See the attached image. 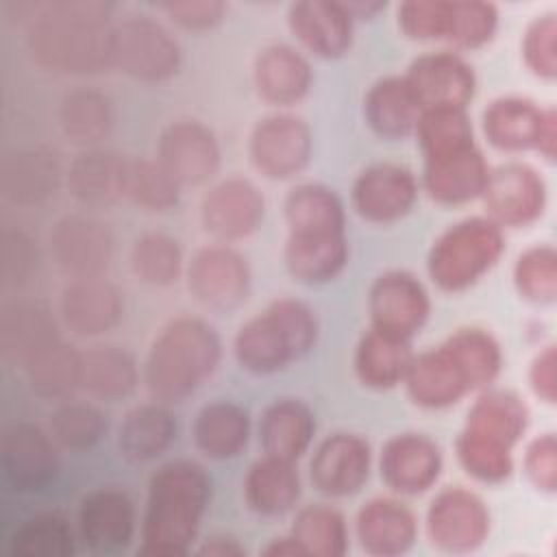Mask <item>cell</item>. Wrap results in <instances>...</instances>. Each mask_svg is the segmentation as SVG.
Here are the masks:
<instances>
[{
    "label": "cell",
    "instance_id": "6da1fadb",
    "mask_svg": "<svg viewBox=\"0 0 557 557\" xmlns=\"http://www.w3.org/2000/svg\"><path fill=\"white\" fill-rule=\"evenodd\" d=\"M26 24V48L46 72L91 76L113 70V11L109 2H9Z\"/></svg>",
    "mask_w": 557,
    "mask_h": 557
},
{
    "label": "cell",
    "instance_id": "7a4b0ae2",
    "mask_svg": "<svg viewBox=\"0 0 557 557\" xmlns=\"http://www.w3.org/2000/svg\"><path fill=\"white\" fill-rule=\"evenodd\" d=\"M289 226L285 265L300 283H326L348 261L344 207L337 194L320 183L296 185L285 198Z\"/></svg>",
    "mask_w": 557,
    "mask_h": 557
},
{
    "label": "cell",
    "instance_id": "3957f363",
    "mask_svg": "<svg viewBox=\"0 0 557 557\" xmlns=\"http://www.w3.org/2000/svg\"><path fill=\"white\" fill-rule=\"evenodd\" d=\"M500 370V348L483 329H459L442 346L413 355L405 383L411 400L444 409L490 385Z\"/></svg>",
    "mask_w": 557,
    "mask_h": 557
},
{
    "label": "cell",
    "instance_id": "277c9868",
    "mask_svg": "<svg viewBox=\"0 0 557 557\" xmlns=\"http://www.w3.org/2000/svg\"><path fill=\"white\" fill-rule=\"evenodd\" d=\"M211 496L202 466L178 459L161 466L148 485L141 529L144 555H183L194 542Z\"/></svg>",
    "mask_w": 557,
    "mask_h": 557
},
{
    "label": "cell",
    "instance_id": "5b68a950",
    "mask_svg": "<svg viewBox=\"0 0 557 557\" xmlns=\"http://www.w3.org/2000/svg\"><path fill=\"white\" fill-rule=\"evenodd\" d=\"M220 355L215 329L202 318L181 315L161 329L148 350L146 387L163 405L183 403L218 370Z\"/></svg>",
    "mask_w": 557,
    "mask_h": 557
},
{
    "label": "cell",
    "instance_id": "8992f818",
    "mask_svg": "<svg viewBox=\"0 0 557 557\" xmlns=\"http://www.w3.org/2000/svg\"><path fill=\"white\" fill-rule=\"evenodd\" d=\"M318 337V320L309 305L278 298L239 326L235 357L252 374H272L307 355Z\"/></svg>",
    "mask_w": 557,
    "mask_h": 557
},
{
    "label": "cell",
    "instance_id": "52a82bcc",
    "mask_svg": "<svg viewBox=\"0 0 557 557\" xmlns=\"http://www.w3.org/2000/svg\"><path fill=\"white\" fill-rule=\"evenodd\" d=\"M500 226L490 218H468L446 228L431 248L429 274L446 292L474 285L503 252Z\"/></svg>",
    "mask_w": 557,
    "mask_h": 557
},
{
    "label": "cell",
    "instance_id": "ba28073f",
    "mask_svg": "<svg viewBox=\"0 0 557 557\" xmlns=\"http://www.w3.org/2000/svg\"><path fill=\"white\" fill-rule=\"evenodd\" d=\"M113 67L144 83L172 78L181 67L176 37L154 17L128 15L113 24Z\"/></svg>",
    "mask_w": 557,
    "mask_h": 557
},
{
    "label": "cell",
    "instance_id": "9c48e42d",
    "mask_svg": "<svg viewBox=\"0 0 557 557\" xmlns=\"http://www.w3.org/2000/svg\"><path fill=\"white\" fill-rule=\"evenodd\" d=\"M189 294L205 309L231 313L242 307L250 292V270L246 259L228 244L200 248L185 268Z\"/></svg>",
    "mask_w": 557,
    "mask_h": 557
},
{
    "label": "cell",
    "instance_id": "30bf717a",
    "mask_svg": "<svg viewBox=\"0 0 557 557\" xmlns=\"http://www.w3.org/2000/svg\"><path fill=\"white\" fill-rule=\"evenodd\" d=\"M48 244L52 261L70 278L104 276L113 259L111 231L98 218L83 213L59 218Z\"/></svg>",
    "mask_w": 557,
    "mask_h": 557
},
{
    "label": "cell",
    "instance_id": "8fae6325",
    "mask_svg": "<svg viewBox=\"0 0 557 557\" xmlns=\"http://www.w3.org/2000/svg\"><path fill=\"white\" fill-rule=\"evenodd\" d=\"M0 461L7 483L17 492H41L59 474V446L33 422H13L2 431Z\"/></svg>",
    "mask_w": 557,
    "mask_h": 557
},
{
    "label": "cell",
    "instance_id": "7c38bea8",
    "mask_svg": "<svg viewBox=\"0 0 557 557\" xmlns=\"http://www.w3.org/2000/svg\"><path fill=\"white\" fill-rule=\"evenodd\" d=\"M311 131L305 120L276 113L257 122L250 133V161L268 178L283 181L305 170L311 159Z\"/></svg>",
    "mask_w": 557,
    "mask_h": 557
},
{
    "label": "cell",
    "instance_id": "4fadbf2b",
    "mask_svg": "<svg viewBox=\"0 0 557 557\" xmlns=\"http://www.w3.org/2000/svg\"><path fill=\"white\" fill-rule=\"evenodd\" d=\"M490 165L474 139L424 154L422 185L442 205H461L483 194Z\"/></svg>",
    "mask_w": 557,
    "mask_h": 557
},
{
    "label": "cell",
    "instance_id": "5bb4252c",
    "mask_svg": "<svg viewBox=\"0 0 557 557\" xmlns=\"http://www.w3.org/2000/svg\"><path fill=\"white\" fill-rule=\"evenodd\" d=\"M181 187L202 185L220 168L215 133L198 120H176L163 128L154 157Z\"/></svg>",
    "mask_w": 557,
    "mask_h": 557
},
{
    "label": "cell",
    "instance_id": "9a60e30c",
    "mask_svg": "<svg viewBox=\"0 0 557 557\" xmlns=\"http://www.w3.org/2000/svg\"><path fill=\"white\" fill-rule=\"evenodd\" d=\"M370 318L372 329L407 339L416 335L431 311V300L422 283L409 272H385L370 287Z\"/></svg>",
    "mask_w": 557,
    "mask_h": 557
},
{
    "label": "cell",
    "instance_id": "2e32d148",
    "mask_svg": "<svg viewBox=\"0 0 557 557\" xmlns=\"http://www.w3.org/2000/svg\"><path fill=\"white\" fill-rule=\"evenodd\" d=\"M429 537L448 553H468L485 542L490 513L485 503L461 485L442 490L426 513Z\"/></svg>",
    "mask_w": 557,
    "mask_h": 557
},
{
    "label": "cell",
    "instance_id": "e0dca14e",
    "mask_svg": "<svg viewBox=\"0 0 557 557\" xmlns=\"http://www.w3.org/2000/svg\"><path fill=\"white\" fill-rule=\"evenodd\" d=\"M265 213V200L259 187L242 176H228L213 185L200 205V218L207 233L222 244L252 235Z\"/></svg>",
    "mask_w": 557,
    "mask_h": 557
},
{
    "label": "cell",
    "instance_id": "ac0fdd59",
    "mask_svg": "<svg viewBox=\"0 0 557 557\" xmlns=\"http://www.w3.org/2000/svg\"><path fill=\"white\" fill-rule=\"evenodd\" d=\"M124 315L122 292L104 276L70 278L59 298L61 324L78 337H100Z\"/></svg>",
    "mask_w": 557,
    "mask_h": 557
},
{
    "label": "cell",
    "instance_id": "d6986e66",
    "mask_svg": "<svg viewBox=\"0 0 557 557\" xmlns=\"http://www.w3.org/2000/svg\"><path fill=\"white\" fill-rule=\"evenodd\" d=\"M405 78L411 85L422 111L442 107L466 109L476 85L472 67L453 50L418 57Z\"/></svg>",
    "mask_w": 557,
    "mask_h": 557
},
{
    "label": "cell",
    "instance_id": "ffe728a7",
    "mask_svg": "<svg viewBox=\"0 0 557 557\" xmlns=\"http://www.w3.org/2000/svg\"><path fill=\"white\" fill-rule=\"evenodd\" d=\"M416 198L418 181L413 172L396 163L370 165L352 185V207L372 224H389L405 218Z\"/></svg>",
    "mask_w": 557,
    "mask_h": 557
},
{
    "label": "cell",
    "instance_id": "44dd1931",
    "mask_svg": "<svg viewBox=\"0 0 557 557\" xmlns=\"http://www.w3.org/2000/svg\"><path fill=\"white\" fill-rule=\"evenodd\" d=\"M490 220L498 226H524L544 209V183L524 163H507L490 170L481 194Z\"/></svg>",
    "mask_w": 557,
    "mask_h": 557
},
{
    "label": "cell",
    "instance_id": "7402d4cb",
    "mask_svg": "<svg viewBox=\"0 0 557 557\" xmlns=\"http://www.w3.org/2000/svg\"><path fill=\"white\" fill-rule=\"evenodd\" d=\"M57 339H61V320L44 302L15 298L2 305L0 352L9 366L24 368Z\"/></svg>",
    "mask_w": 557,
    "mask_h": 557
},
{
    "label": "cell",
    "instance_id": "603a6c76",
    "mask_svg": "<svg viewBox=\"0 0 557 557\" xmlns=\"http://www.w3.org/2000/svg\"><path fill=\"white\" fill-rule=\"evenodd\" d=\"M370 446L355 433H333L311 459V481L329 496H350L370 474Z\"/></svg>",
    "mask_w": 557,
    "mask_h": 557
},
{
    "label": "cell",
    "instance_id": "cb8c5ba5",
    "mask_svg": "<svg viewBox=\"0 0 557 557\" xmlns=\"http://www.w3.org/2000/svg\"><path fill=\"white\" fill-rule=\"evenodd\" d=\"M442 472L440 446L422 433L392 437L381 453V476L398 494H422Z\"/></svg>",
    "mask_w": 557,
    "mask_h": 557
},
{
    "label": "cell",
    "instance_id": "d4e9b609",
    "mask_svg": "<svg viewBox=\"0 0 557 557\" xmlns=\"http://www.w3.org/2000/svg\"><path fill=\"white\" fill-rule=\"evenodd\" d=\"M65 174L57 157L44 148H17L2 159V198L15 207H37L54 198Z\"/></svg>",
    "mask_w": 557,
    "mask_h": 557
},
{
    "label": "cell",
    "instance_id": "484cf974",
    "mask_svg": "<svg viewBox=\"0 0 557 557\" xmlns=\"http://www.w3.org/2000/svg\"><path fill=\"white\" fill-rule=\"evenodd\" d=\"M78 524L83 540L94 550H122L135 535V505L117 487H98L83 498Z\"/></svg>",
    "mask_w": 557,
    "mask_h": 557
},
{
    "label": "cell",
    "instance_id": "4316f807",
    "mask_svg": "<svg viewBox=\"0 0 557 557\" xmlns=\"http://www.w3.org/2000/svg\"><path fill=\"white\" fill-rule=\"evenodd\" d=\"M128 159L107 148H85L67 172L65 185L74 200L85 207H109L126 198Z\"/></svg>",
    "mask_w": 557,
    "mask_h": 557
},
{
    "label": "cell",
    "instance_id": "83f0119b",
    "mask_svg": "<svg viewBox=\"0 0 557 557\" xmlns=\"http://www.w3.org/2000/svg\"><path fill=\"white\" fill-rule=\"evenodd\" d=\"M287 22L292 33L318 57H342L352 44L355 20L344 2H294L289 7Z\"/></svg>",
    "mask_w": 557,
    "mask_h": 557
},
{
    "label": "cell",
    "instance_id": "f1b7e54d",
    "mask_svg": "<svg viewBox=\"0 0 557 557\" xmlns=\"http://www.w3.org/2000/svg\"><path fill=\"white\" fill-rule=\"evenodd\" d=\"M252 81L265 102L292 107L309 94L313 72L309 61L292 46L270 44L255 57Z\"/></svg>",
    "mask_w": 557,
    "mask_h": 557
},
{
    "label": "cell",
    "instance_id": "f546056e",
    "mask_svg": "<svg viewBox=\"0 0 557 557\" xmlns=\"http://www.w3.org/2000/svg\"><path fill=\"white\" fill-rule=\"evenodd\" d=\"M363 113L376 135L400 139L416 133L422 107L405 76H385L370 87L363 100Z\"/></svg>",
    "mask_w": 557,
    "mask_h": 557
},
{
    "label": "cell",
    "instance_id": "4dcf8cb0",
    "mask_svg": "<svg viewBox=\"0 0 557 557\" xmlns=\"http://www.w3.org/2000/svg\"><path fill=\"white\" fill-rule=\"evenodd\" d=\"M191 437L205 457L215 461L233 459L250 437L248 411L231 400H213L196 413Z\"/></svg>",
    "mask_w": 557,
    "mask_h": 557
},
{
    "label": "cell",
    "instance_id": "1f68e13d",
    "mask_svg": "<svg viewBox=\"0 0 557 557\" xmlns=\"http://www.w3.org/2000/svg\"><path fill=\"white\" fill-rule=\"evenodd\" d=\"M418 527L413 513L394 498H372L357 516V535L372 555H400L411 548Z\"/></svg>",
    "mask_w": 557,
    "mask_h": 557
},
{
    "label": "cell",
    "instance_id": "d6a6232c",
    "mask_svg": "<svg viewBox=\"0 0 557 557\" xmlns=\"http://www.w3.org/2000/svg\"><path fill=\"white\" fill-rule=\"evenodd\" d=\"M315 420L311 409L296 398L274 400L261 416L259 444L263 455L296 461L311 444Z\"/></svg>",
    "mask_w": 557,
    "mask_h": 557
},
{
    "label": "cell",
    "instance_id": "836d02e7",
    "mask_svg": "<svg viewBox=\"0 0 557 557\" xmlns=\"http://www.w3.org/2000/svg\"><path fill=\"white\" fill-rule=\"evenodd\" d=\"M139 385V368L135 357L113 344H100L83 350V381L91 398L100 403H120L128 398Z\"/></svg>",
    "mask_w": 557,
    "mask_h": 557
},
{
    "label": "cell",
    "instance_id": "e575fe53",
    "mask_svg": "<svg viewBox=\"0 0 557 557\" xmlns=\"http://www.w3.org/2000/svg\"><path fill=\"white\" fill-rule=\"evenodd\" d=\"M176 440V420L159 400L131 409L117 429L120 455L133 463L161 457Z\"/></svg>",
    "mask_w": 557,
    "mask_h": 557
},
{
    "label": "cell",
    "instance_id": "d590c367",
    "mask_svg": "<svg viewBox=\"0 0 557 557\" xmlns=\"http://www.w3.org/2000/svg\"><path fill=\"white\" fill-rule=\"evenodd\" d=\"M244 494L255 513L268 518L283 516L300 498V479L294 461L263 455L250 466L244 479Z\"/></svg>",
    "mask_w": 557,
    "mask_h": 557
},
{
    "label": "cell",
    "instance_id": "8d00e7d4",
    "mask_svg": "<svg viewBox=\"0 0 557 557\" xmlns=\"http://www.w3.org/2000/svg\"><path fill=\"white\" fill-rule=\"evenodd\" d=\"M115 113L107 94L94 87H76L61 98L59 128L67 141L96 148L113 128Z\"/></svg>",
    "mask_w": 557,
    "mask_h": 557
},
{
    "label": "cell",
    "instance_id": "74e56055",
    "mask_svg": "<svg viewBox=\"0 0 557 557\" xmlns=\"http://www.w3.org/2000/svg\"><path fill=\"white\" fill-rule=\"evenodd\" d=\"M28 387L41 396L52 400H65L81 387L83 381V350L63 337L39 350L24 368H22Z\"/></svg>",
    "mask_w": 557,
    "mask_h": 557
},
{
    "label": "cell",
    "instance_id": "f35d334b",
    "mask_svg": "<svg viewBox=\"0 0 557 557\" xmlns=\"http://www.w3.org/2000/svg\"><path fill=\"white\" fill-rule=\"evenodd\" d=\"M544 111L527 98H498L483 113V131L492 146L507 152L537 148Z\"/></svg>",
    "mask_w": 557,
    "mask_h": 557
},
{
    "label": "cell",
    "instance_id": "ab89813d",
    "mask_svg": "<svg viewBox=\"0 0 557 557\" xmlns=\"http://www.w3.org/2000/svg\"><path fill=\"white\" fill-rule=\"evenodd\" d=\"M411 359L413 355L407 339L370 329L357 346L355 372L366 387L387 389L405 381Z\"/></svg>",
    "mask_w": 557,
    "mask_h": 557
},
{
    "label": "cell",
    "instance_id": "60d3db41",
    "mask_svg": "<svg viewBox=\"0 0 557 557\" xmlns=\"http://www.w3.org/2000/svg\"><path fill=\"white\" fill-rule=\"evenodd\" d=\"M527 418V407L516 394L492 389L479 396L476 403L472 405L466 431L511 448L524 433Z\"/></svg>",
    "mask_w": 557,
    "mask_h": 557
},
{
    "label": "cell",
    "instance_id": "b9f144b4",
    "mask_svg": "<svg viewBox=\"0 0 557 557\" xmlns=\"http://www.w3.org/2000/svg\"><path fill=\"white\" fill-rule=\"evenodd\" d=\"M133 274L152 287L174 285L185 272L183 250L178 239L168 233L150 231L139 235L131 246Z\"/></svg>",
    "mask_w": 557,
    "mask_h": 557
},
{
    "label": "cell",
    "instance_id": "7bdbcfd3",
    "mask_svg": "<svg viewBox=\"0 0 557 557\" xmlns=\"http://www.w3.org/2000/svg\"><path fill=\"white\" fill-rule=\"evenodd\" d=\"M9 548L15 557H67L74 553V533L61 513L39 511L13 531Z\"/></svg>",
    "mask_w": 557,
    "mask_h": 557
},
{
    "label": "cell",
    "instance_id": "ee69618b",
    "mask_svg": "<svg viewBox=\"0 0 557 557\" xmlns=\"http://www.w3.org/2000/svg\"><path fill=\"white\" fill-rule=\"evenodd\" d=\"M109 422L98 405L63 400L48 418V433L59 448L87 450L107 435Z\"/></svg>",
    "mask_w": 557,
    "mask_h": 557
},
{
    "label": "cell",
    "instance_id": "f6af8a7d",
    "mask_svg": "<svg viewBox=\"0 0 557 557\" xmlns=\"http://www.w3.org/2000/svg\"><path fill=\"white\" fill-rule=\"evenodd\" d=\"M126 198L152 213L170 211L181 200V185L157 159H128Z\"/></svg>",
    "mask_w": 557,
    "mask_h": 557
},
{
    "label": "cell",
    "instance_id": "bcb514c9",
    "mask_svg": "<svg viewBox=\"0 0 557 557\" xmlns=\"http://www.w3.org/2000/svg\"><path fill=\"white\" fill-rule=\"evenodd\" d=\"M292 535L300 542L307 555H344L348 544L342 513L326 505H311L300 509L294 520Z\"/></svg>",
    "mask_w": 557,
    "mask_h": 557
},
{
    "label": "cell",
    "instance_id": "7dc6e473",
    "mask_svg": "<svg viewBox=\"0 0 557 557\" xmlns=\"http://www.w3.org/2000/svg\"><path fill=\"white\" fill-rule=\"evenodd\" d=\"M498 26V11L490 2H448L444 41L455 48L487 44Z\"/></svg>",
    "mask_w": 557,
    "mask_h": 557
},
{
    "label": "cell",
    "instance_id": "c3c4849f",
    "mask_svg": "<svg viewBox=\"0 0 557 557\" xmlns=\"http://www.w3.org/2000/svg\"><path fill=\"white\" fill-rule=\"evenodd\" d=\"M457 457L468 474L485 483H498L511 474V448L494 440L463 431L457 440Z\"/></svg>",
    "mask_w": 557,
    "mask_h": 557
},
{
    "label": "cell",
    "instance_id": "681fc988",
    "mask_svg": "<svg viewBox=\"0 0 557 557\" xmlns=\"http://www.w3.org/2000/svg\"><path fill=\"white\" fill-rule=\"evenodd\" d=\"M39 270V248L22 228H4L0 235V283L7 292L24 289Z\"/></svg>",
    "mask_w": 557,
    "mask_h": 557
},
{
    "label": "cell",
    "instance_id": "f907efd6",
    "mask_svg": "<svg viewBox=\"0 0 557 557\" xmlns=\"http://www.w3.org/2000/svg\"><path fill=\"white\" fill-rule=\"evenodd\" d=\"M513 278L518 292L535 302L555 298V250L550 246H535L518 257Z\"/></svg>",
    "mask_w": 557,
    "mask_h": 557
},
{
    "label": "cell",
    "instance_id": "816d5d0a",
    "mask_svg": "<svg viewBox=\"0 0 557 557\" xmlns=\"http://www.w3.org/2000/svg\"><path fill=\"white\" fill-rule=\"evenodd\" d=\"M446 24V2L413 0L398 7V26L411 39L442 41Z\"/></svg>",
    "mask_w": 557,
    "mask_h": 557
},
{
    "label": "cell",
    "instance_id": "f5cc1de1",
    "mask_svg": "<svg viewBox=\"0 0 557 557\" xmlns=\"http://www.w3.org/2000/svg\"><path fill=\"white\" fill-rule=\"evenodd\" d=\"M555 15H542L527 28L522 44L527 65L544 78L555 76Z\"/></svg>",
    "mask_w": 557,
    "mask_h": 557
},
{
    "label": "cell",
    "instance_id": "db71d44e",
    "mask_svg": "<svg viewBox=\"0 0 557 557\" xmlns=\"http://www.w3.org/2000/svg\"><path fill=\"white\" fill-rule=\"evenodd\" d=\"M159 11H163L168 20L181 28L209 30L224 20L228 7L215 0H191V2H165V4H159Z\"/></svg>",
    "mask_w": 557,
    "mask_h": 557
},
{
    "label": "cell",
    "instance_id": "11a10c76",
    "mask_svg": "<svg viewBox=\"0 0 557 557\" xmlns=\"http://www.w3.org/2000/svg\"><path fill=\"white\" fill-rule=\"evenodd\" d=\"M524 468L529 479L542 487L553 492L555 490V437L546 433L531 442L524 457Z\"/></svg>",
    "mask_w": 557,
    "mask_h": 557
},
{
    "label": "cell",
    "instance_id": "9f6ffc18",
    "mask_svg": "<svg viewBox=\"0 0 557 557\" xmlns=\"http://www.w3.org/2000/svg\"><path fill=\"white\" fill-rule=\"evenodd\" d=\"M531 387L546 403L555 400V350H553V346H546V350L535 357V361L531 366Z\"/></svg>",
    "mask_w": 557,
    "mask_h": 557
},
{
    "label": "cell",
    "instance_id": "6f0895ef",
    "mask_svg": "<svg viewBox=\"0 0 557 557\" xmlns=\"http://www.w3.org/2000/svg\"><path fill=\"white\" fill-rule=\"evenodd\" d=\"M200 555H244V548L233 537H211L200 548Z\"/></svg>",
    "mask_w": 557,
    "mask_h": 557
},
{
    "label": "cell",
    "instance_id": "680465c9",
    "mask_svg": "<svg viewBox=\"0 0 557 557\" xmlns=\"http://www.w3.org/2000/svg\"><path fill=\"white\" fill-rule=\"evenodd\" d=\"M263 553H265V555H307L305 548L300 546V542H298L294 535L274 540Z\"/></svg>",
    "mask_w": 557,
    "mask_h": 557
}]
</instances>
